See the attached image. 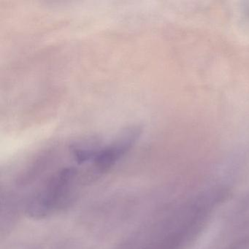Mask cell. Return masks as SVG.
Here are the masks:
<instances>
[{
    "label": "cell",
    "instance_id": "7a4b0ae2",
    "mask_svg": "<svg viewBox=\"0 0 249 249\" xmlns=\"http://www.w3.org/2000/svg\"><path fill=\"white\" fill-rule=\"evenodd\" d=\"M237 235L214 249H249V228L236 232Z\"/></svg>",
    "mask_w": 249,
    "mask_h": 249
},
{
    "label": "cell",
    "instance_id": "6da1fadb",
    "mask_svg": "<svg viewBox=\"0 0 249 249\" xmlns=\"http://www.w3.org/2000/svg\"><path fill=\"white\" fill-rule=\"evenodd\" d=\"M228 199L223 188L211 186L173 202L133 236L132 249H189Z\"/></svg>",
    "mask_w": 249,
    "mask_h": 249
}]
</instances>
